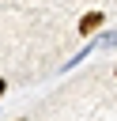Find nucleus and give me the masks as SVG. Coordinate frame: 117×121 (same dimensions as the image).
<instances>
[{"instance_id":"1","label":"nucleus","mask_w":117,"mask_h":121,"mask_svg":"<svg viewBox=\"0 0 117 121\" xmlns=\"http://www.w3.org/2000/svg\"><path fill=\"white\" fill-rule=\"evenodd\" d=\"M98 26H102V11H91V15L79 19V34H94Z\"/></svg>"},{"instance_id":"2","label":"nucleus","mask_w":117,"mask_h":121,"mask_svg":"<svg viewBox=\"0 0 117 121\" xmlns=\"http://www.w3.org/2000/svg\"><path fill=\"white\" fill-rule=\"evenodd\" d=\"M4 91H8V83H4V79H0V95H4Z\"/></svg>"}]
</instances>
